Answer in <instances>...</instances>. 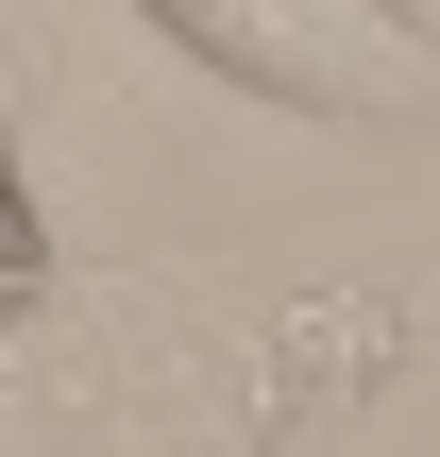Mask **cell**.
Returning <instances> with one entry per match:
<instances>
[{
    "label": "cell",
    "mask_w": 440,
    "mask_h": 457,
    "mask_svg": "<svg viewBox=\"0 0 440 457\" xmlns=\"http://www.w3.org/2000/svg\"><path fill=\"white\" fill-rule=\"evenodd\" d=\"M187 68H220L271 119H356V136H440V17L424 0H136Z\"/></svg>",
    "instance_id": "6da1fadb"
},
{
    "label": "cell",
    "mask_w": 440,
    "mask_h": 457,
    "mask_svg": "<svg viewBox=\"0 0 440 457\" xmlns=\"http://www.w3.org/2000/svg\"><path fill=\"white\" fill-rule=\"evenodd\" d=\"M237 373H254L237 407H254L271 441H305V424H339V407H373V390L407 373V305H390V288H305V305L254 322Z\"/></svg>",
    "instance_id": "7a4b0ae2"
},
{
    "label": "cell",
    "mask_w": 440,
    "mask_h": 457,
    "mask_svg": "<svg viewBox=\"0 0 440 457\" xmlns=\"http://www.w3.org/2000/svg\"><path fill=\"white\" fill-rule=\"evenodd\" d=\"M34 305H51V204H34L17 136H0V322H34Z\"/></svg>",
    "instance_id": "3957f363"
}]
</instances>
